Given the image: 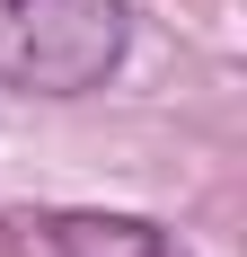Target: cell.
<instances>
[{
    "instance_id": "1",
    "label": "cell",
    "mask_w": 247,
    "mask_h": 257,
    "mask_svg": "<svg viewBox=\"0 0 247 257\" xmlns=\"http://www.w3.org/2000/svg\"><path fill=\"white\" fill-rule=\"evenodd\" d=\"M132 45L124 0H0V80L36 98H80Z\"/></svg>"
},
{
    "instance_id": "2",
    "label": "cell",
    "mask_w": 247,
    "mask_h": 257,
    "mask_svg": "<svg viewBox=\"0 0 247 257\" xmlns=\"http://www.w3.org/2000/svg\"><path fill=\"white\" fill-rule=\"evenodd\" d=\"M53 248L62 257H176L168 231H150L132 213H62L53 222Z\"/></svg>"
}]
</instances>
